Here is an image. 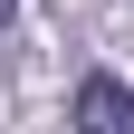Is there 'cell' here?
Masks as SVG:
<instances>
[{
	"instance_id": "6da1fadb",
	"label": "cell",
	"mask_w": 134,
	"mask_h": 134,
	"mask_svg": "<svg viewBox=\"0 0 134 134\" xmlns=\"http://www.w3.org/2000/svg\"><path fill=\"white\" fill-rule=\"evenodd\" d=\"M77 134H134V86L125 77H77Z\"/></svg>"
},
{
	"instance_id": "7a4b0ae2",
	"label": "cell",
	"mask_w": 134,
	"mask_h": 134,
	"mask_svg": "<svg viewBox=\"0 0 134 134\" xmlns=\"http://www.w3.org/2000/svg\"><path fill=\"white\" fill-rule=\"evenodd\" d=\"M10 10H19V0H0V19H10Z\"/></svg>"
}]
</instances>
